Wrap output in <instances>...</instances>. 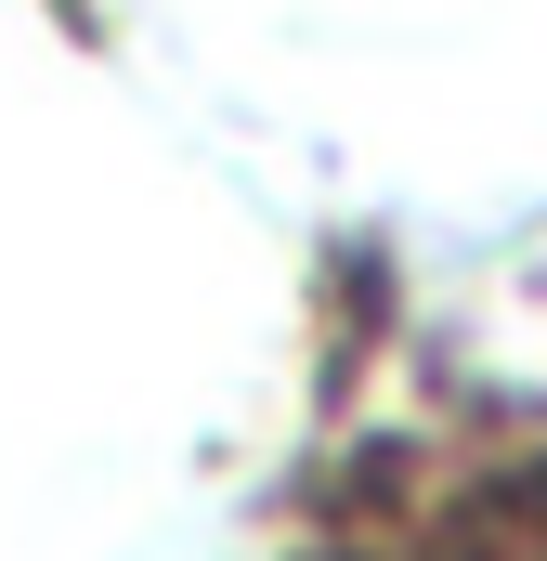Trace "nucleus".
I'll use <instances>...</instances> for the list:
<instances>
[]
</instances>
